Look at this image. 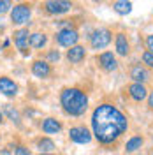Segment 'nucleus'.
Wrapping results in <instances>:
<instances>
[{
    "label": "nucleus",
    "mask_w": 153,
    "mask_h": 155,
    "mask_svg": "<svg viewBox=\"0 0 153 155\" xmlns=\"http://www.w3.org/2000/svg\"><path fill=\"white\" fill-rule=\"evenodd\" d=\"M85 55H86V51H85L83 46H72V48L67 51V58L72 64H79V62L85 58Z\"/></svg>",
    "instance_id": "9b49d317"
},
{
    "label": "nucleus",
    "mask_w": 153,
    "mask_h": 155,
    "mask_svg": "<svg viewBox=\"0 0 153 155\" xmlns=\"http://www.w3.org/2000/svg\"><path fill=\"white\" fill-rule=\"evenodd\" d=\"M146 48L150 49V53L153 55V35H148L146 37Z\"/></svg>",
    "instance_id": "b1692460"
},
{
    "label": "nucleus",
    "mask_w": 153,
    "mask_h": 155,
    "mask_svg": "<svg viewBox=\"0 0 153 155\" xmlns=\"http://www.w3.org/2000/svg\"><path fill=\"white\" fill-rule=\"evenodd\" d=\"M49 58H51V60H58V58H60L58 51H51V53H49Z\"/></svg>",
    "instance_id": "a878e982"
},
{
    "label": "nucleus",
    "mask_w": 153,
    "mask_h": 155,
    "mask_svg": "<svg viewBox=\"0 0 153 155\" xmlns=\"http://www.w3.org/2000/svg\"><path fill=\"white\" fill-rule=\"evenodd\" d=\"M93 134L100 143H113L127 130V118L120 109L111 104H102L93 111L92 116Z\"/></svg>",
    "instance_id": "f257e3e1"
},
{
    "label": "nucleus",
    "mask_w": 153,
    "mask_h": 155,
    "mask_svg": "<svg viewBox=\"0 0 153 155\" xmlns=\"http://www.w3.org/2000/svg\"><path fill=\"white\" fill-rule=\"evenodd\" d=\"M7 113H9V116H11V118H14V120H18V113H16V111H12V109H11L9 106H7Z\"/></svg>",
    "instance_id": "393cba45"
},
{
    "label": "nucleus",
    "mask_w": 153,
    "mask_h": 155,
    "mask_svg": "<svg viewBox=\"0 0 153 155\" xmlns=\"http://www.w3.org/2000/svg\"><path fill=\"white\" fill-rule=\"evenodd\" d=\"M143 62L146 64V65H148V67H151V69H153V55L150 53V51H146V53L143 55Z\"/></svg>",
    "instance_id": "412c9836"
},
{
    "label": "nucleus",
    "mask_w": 153,
    "mask_h": 155,
    "mask_svg": "<svg viewBox=\"0 0 153 155\" xmlns=\"http://www.w3.org/2000/svg\"><path fill=\"white\" fill-rule=\"evenodd\" d=\"M113 9L118 12V14H129L132 11V4L130 2H125V0H118L113 4Z\"/></svg>",
    "instance_id": "f3484780"
},
{
    "label": "nucleus",
    "mask_w": 153,
    "mask_h": 155,
    "mask_svg": "<svg viewBox=\"0 0 153 155\" xmlns=\"http://www.w3.org/2000/svg\"><path fill=\"white\" fill-rule=\"evenodd\" d=\"M28 42H30L32 48H42L46 44V35L44 34H32L28 39Z\"/></svg>",
    "instance_id": "a211bd4d"
},
{
    "label": "nucleus",
    "mask_w": 153,
    "mask_h": 155,
    "mask_svg": "<svg viewBox=\"0 0 153 155\" xmlns=\"http://www.w3.org/2000/svg\"><path fill=\"white\" fill-rule=\"evenodd\" d=\"M141 146H143V137L135 136V137H132V139L127 143V152H135V150L141 148Z\"/></svg>",
    "instance_id": "6ab92c4d"
},
{
    "label": "nucleus",
    "mask_w": 153,
    "mask_h": 155,
    "mask_svg": "<svg viewBox=\"0 0 153 155\" xmlns=\"http://www.w3.org/2000/svg\"><path fill=\"white\" fill-rule=\"evenodd\" d=\"M0 92L5 95H16L18 94V87L14 81H11L9 78H0Z\"/></svg>",
    "instance_id": "9d476101"
},
{
    "label": "nucleus",
    "mask_w": 153,
    "mask_h": 155,
    "mask_svg": "<svg viewBox=\"0 0 153 155\" xmlns=\"http://www.w3.org/2000/svg\"><path fill=\"white\" fill-rule=\"evenodd\" d=\"M53 148H55V143L51 139H48V137H44V139L39 141V150L41 152H51Z\"/></svg>",
    "instance_id": "aec40b11"
},
{
    "label": "nucleus",
    "mask_w": 153,
    "mask_h": 155,
    "mask_svg": "<svg viewBox=\"0 0 153 155\" xmlns=\"http://www.w3.org/2000/svg\"><path fill=\"white\" fill-rule=\"evenodd\" d=\"M14 155H30V152L25 148V146H18L16 152H14Z\"/></svg>",
    "instance_id": "5701e85b"
},
{
    "label": "nucleus",
    "mask_w": 153,
    "mask_h": 155,
    "mask_svg": "<svg viewBox=\"0 0 153 155\" xmlns=\"http://www.w3.org/2000/svg\"><path fill=\"white\" fill-rule=\"evenodd\" d=\"M11 7V4L7 0H0V14H4V12H7Z\"/></svg>",
    "instance_id": "4be33fe9"
},
{
    "label": "nucleus",
    "mask_w": 153,
    "mask_h": 155,
    "mask_svg": "<svg viewBox=\"0 0 153 155\" xmlns=\"http://www.w3.org/2000/svg\"><path fill=\"white\" fill-rule=\"evenodd\" d=\"M130 76H132V79H134L135 83H141V85H143L144 81L150 79V72H148L143 65H134L132 71H130Z\"/></svg>",
    "instance_id": "1a4fd4ad"
},
{
    "label": "nucleus",
    "mask_w": 153,
    "mask_h": 155,
    "mask_svg": "<svg viewBox=\"0 0 153 155\" xmlns=\"http://www.w3.org/2000/svg\"><path fill=\"white\" fill-rule=\"evenodd\" d=\"M116 51H118V55L127 57V53H129V41L125 37V34H118L116 35Z\"/></svg>",
    "instance_id": "dca6fc26"
},
{
    "label": "nucleus",
    "mask_w": 153,
    "mask_h": 155,
    "mask_svg": "<svg viewBox=\"0 0 153 155\" xmlns=\"http://www.w3.org/2000/svg\"><path fill=\"white\" fill-rule=\"evenodd\" d=\"M69 137H70L74 143H79V145H85V143H88V141L92 139V136H90V132H88L86 127H72V129L69 130Z\"/></svg>",
    "instance_id": "423d86ee"
},
{
    "label": "nucleus",
    "mask_w": 153,
    "mask_h": 155,
    "mask_svg": "<svg viewBox=\"0 0 153 155\" xmlns=\"http://www.w3.org/2000/svg\"><path fill=\"white\" fill-rule=\"evenodd\" d=\"M60 129H62V125L55 118H46L42 122V130L48 132V134H57V132H60Z\"/></svg>",
    "instance_id": "4468645a"
},
{
    "label": "nucleus",
    "mask_w": 153,
    "mask_h": 155,
    "mask_svg": "<svg viewBox=\"0 0 153 155\" xmlns=\"http://www.w3.org/2000/svg\"><path fill=\"white\" fill-rule=\"evenodd\" d=\"M41 155H49V153H41Z\"/></svg>",
    "instance_id": "c85d7f7f"
},
{
    "label": "nucleus",
    "mask_w": 153,
    "mask_h": 155,
    "mask_svg": "<svg viewBox=\"0 0 153 155\" xmlns=\"http://www.w3.org/2000/svg\"><path fill=\"white\" fill-rule=\"evenodd\" d=\"M32 71H34V74L39 78H46L49 74V65L46 62H42V60H37V62H34V65H32Z\"/></svg>",
    "instance_id": "2eb2a0df"
},
{
    "label": "nucleus",
    "mask_w": 153,
    "mask_h": 155,
    "mask_svg": "<svg viewBox=\"0 0 153 155\" xmlns=\"http://www.w3.org/2000/svg\"><path fill=\"white\" fill-rule=\"evenodd\" d=\"M0 124H2V113H0Z\"/></svg>",
    "instance_id": "cd10ccee"
},
{
    "label": "nucleus",
    "mask_w": 153,
    "mask_h": 155,
    "mask_svg": "<svg viewBox=\"0 0 153 155\" xmlns=\"http://www.w3.org/2000/svg\"><path fill=\"white\" fill-rule=\"evenodd\" d=\"M14 42L23 53H27V46H28V30H18L14 34Z\"/></svg>",
    "instance_id": "f8f14e48"
},
{
    "label": "nucleus",
    "mask_w": 153,
    "mask_h": 155,
    "mask_svg": "<svg viewBox=\"0 0 153 155\" xmlns=\"http://www.w3.org/2000/svg\"><path fill=\"white\" fill-rule=\"evenodd\" d=\"M72 9V4L65 2V0H51L46 2V11L51 14H62V12H67Z\"/></svg>",
    "instance_id": "0eeeda50"
},
{
    "label": "nucleus",
    "mask_w": 153,
    "mask_h": 155,
    "mask_svg": "<svg viewBox=\"0 0 153 155\" xmlns=\"http://www.w3.org/2000/svg\"><path fill=\"white\" fill-rule=\"evenodd\" d=\"M148 104H150V106L153 107V92L150 94V99H148Z\"/></svg>",
    "instance_id": "bb28decb"
},
{
    "label": "nucleus",
    "mask_w": 153,
    "mask_h": 155,
    "mask_svg": "<svg viewBox=\"0 0 153 155\" xmlns=\"http://www.w3.org/2000/svg\"><path fill=\"white\" fill-rule=\"evenodd\" d=\"M90 42H92V46H93L95 49L106 48V46L111 42V32H109L107 28L95 30V32L92 34V39H90Z\"/></svg>",
    "instance_id": "20e7f679"
},
{
    "label": "nucleus",
    "mask_w": 153,
    "mask_h": 155,
    "mask_svg": "<svg viewBox=\"0 0 153 155\" xmlns=\"http://www.w3.org/2000/svg\"><path fill=\"white\" fill-rule=\"evenodd\" d=\"M77 39H79V35H77V32L74 28H62L57 34L58 44H62V46H65V48H72V46H76Z\"/></svg>",
    "instance_id": "7ed1b4c3"
},
{
    "label": "nucleus",
    "mask_w": 153,
    "mask_h": 155,
    "mask_svg": "<svg viewBox=\"0 0 153 155\" xmlns=\"http://www.w3.org/2000/svg\"><path fill=\"white\" fill-rule=\"evenodd\" d=\"M99 64H100V67L104 69V71H115L116 69V58L113 57V53L106 51V53H102V55L99 57Z\"/></svg>",
    "instance_id": "6e6552de"
},
{
    "label": "nucleus",
    "mask_w": 153,
    "mask_h": 155,
    "mask_svg": "<svg viewBox=\"0 0 153 155\" xmlns=\"http://www.w3.org/2000/svg\"><path fill=\"white\" fill-rule=\"evenodd\" d=\"M60 101H62L63 109L67 111L69 115H74V116L83 115L86 111V107H88L86 95L81 90H77V88H67V90H63Z\"/></svg>",
    "instance_id": "f03ea898"
},
{
    "label": "nucleus",
    "mask_w": 153,
    "mask_h": 155,
    "mask_svg": "<svg viewBox=\"0 0 153 155\" xmlns=\"http://www.w3.org/2000/svg\"><path fill=\"white\" fill-rule=\"evenodd\" d=\"M11 18H12V21H14L16 25L27 23V21L30 19V7L27 5V4H18V5H14Z\"/></svg>",
    "instance_id": "39448f33"
},
{
    "label": "nucleus",
    "mask_w": 153,
    "mask_h": 155,
    "mask_svg": "<svg viewBox=\"0 0 153 155\" xmlns=\"http://www.w3.org/2000/svg\"><path fill=\"white\" fill-rule=\"evenodd\" d=\"M129 94L134 101H143V99H146V88L141 83H132L129 87Z\"/></svg>",
    "instance_id": "ddd939ff"
}]
</instances>
